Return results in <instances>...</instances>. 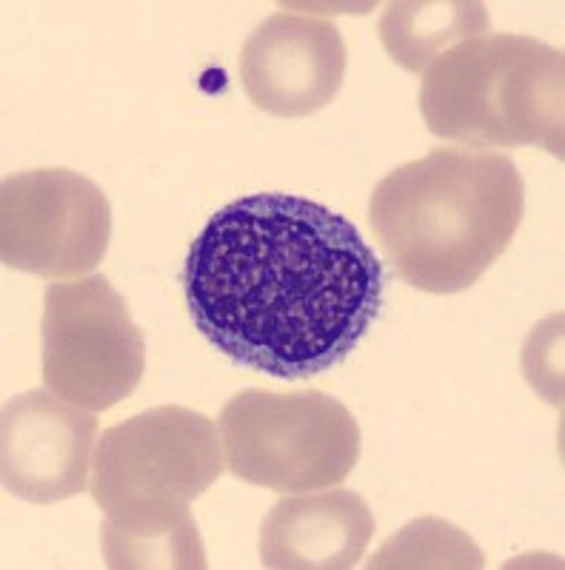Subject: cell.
Instances as JSON below:
<instances>
[{"mask_svg":"<svg viewBox=\"0 0 565 570\" xmlns=\"http://www.w3.org/2000/svg\"><path fill=\"white\" fill-rule=\"evenodd\" d=\"M183 292L212 348L298 383L358 351L383 308L386 272L349 217L269 191L217 208L188 248Z\"/></svg>","mask_w":565,"mask_h":570,"instance_id":"obj_1","label":"cell"},{"mask_svg":"<svg viewBox=\"0 0 565 570\" xmlns=\"http://www.w3.org/2000/svg\"><path fill=\"white\" fill-rule=\"evenodd\" d=\"M526 183L503 151L431 149L397 166L369 200L374 237L397 277L426 294H460L512 246Z\"/></svg>","mask_w":565,"mask_h":570,"instance_id":"obj_2","label":"cell"},{"mask_svg":"<svg viewBox=\"0 0 565 570\" xmlns=\"http://www.w3.org/2000/svg\"><path fill=\"white\" fill-rule=\"evenodd\" d=\"M226 471L221 428L183 405H157L106 428L91 462V499L106 513L109 568H206L188 505Z\"/></svg>","mask_w":565,"mask_h":570,"instance_id":"obj_3","label":"cell"},{"mask_svg":"<svg viewBox=\"0 0 565 570\" xmlns=\"http://www.w3.org/2000/svg\"><path fill=\"white\" fill-rule=\"evenodd\" d=\"M420 111L431 135L466 149L543 146L563 160V49L508 32L460 40L422 71Z\"/></svg>","mask_w":565,"mask_h":570,"instance_id":"obj_4","label":"cell"},{"mask_svg":"<svg viewBox=\"0 0 565 570\" xmlns=\"http://www.w3.org/2000/svg\"><path fill=\"white\" fill-rule=\"evenodd\" d=\"M226 471L277 493L323 491L349 480L360 460V425L323 391L246 389L223 405Z\"/></svg>","mask_w":565,"mask_h":570,"instance_id":"obj_5","label":"cell"},{"mask_svg":"<svg viewBox=\"0 0 565 570\" xmlns=\"http://www.w3.org/2000/svg\"><path fill=\"white\" fill-rule=\"evenodd\" d=\"M40 343L46 389L91 414L115 409L144 380V334L104 274L46 288Z\"/></svg>","mask_w":565,"mask_h":570,"instance_id":"obj_6","label":"cell"},{"mask_svg":"<svg viewBox=\"0 0 565 570\" xmlns=\"http://www.w3.org/2000/svg\"><path fill=\"white\" fill-rule=\"evenodd\" d=\"M111 240L104 188L69 169L20 171L0 188V259L43 279L84 277Z\"/></svg>","mask_w":565,"mask_h":570,"instance_id":"obj_7","label":"cell"},{"mask_svg":"<svg viewBox=\"0 0 565 570\" xmlns=\"http://www.w3.org/2000/svg\"><path fill=\"white\" fill-rule=\"evenodd\" d=\"M98 420L49 389L7 400L0 416V473L12 497L55 505L89 488Z\"/></svg>","mask_w":565,"mask_h":570,"instance_id":"obj_8","label":"cell"},{"mask_svg":"<svg viewBox=\"0 0 565 570\" xmlns=\"http://www.w3.org/2000/svg\"><path fill=\"white\" fill-rule=\"evenodd\" d=\"M345 63L343 35L332 20L274 12L243 43L241 83L269 115L309 117L338 98Z\"/></svg>","mask_w":565,"mask_h":570,"instance_id":"obj_9","label":"cell"},{"mask_svg":"<svg viewBox=\"0 0 565 570\" xmlns=\"http://www.w3.org/2000/svg\"><path fill=\"white\" fill-rule=\"evenodd\" d=\"M374 537V513L354 491H314L280 499L261 525L269 570L358 568Z\"/></svg>","mask_w":565,"mask_h":570,"instance_id":"obj_10","label":"cell"},{"mask_svg":"<svg viewBox=\"0 0 565 570\" xmlns=\"http://www.w3.org/2000/svg\"><path fill=\"white\" fill-rule=\"evenodd\" d=\"M486 32H491L486 7L466 0L389 3L380 18L386 52L409 71H426L446 49Z\"/></svg>","mask_w":565,"mask_h":570,"instance_id":"obj_11","label":"cell"},{"mask_svg":"<svg viewBox=\"0 0 565 570\" xmlns=\"http://www.w3.org/2000/svg\"><path fill=\"white\" fill-rule=\"evenodd\" d=\"M369 568H483V553L460 528L422 517L394 533Z\"/></svg>","mask_w":565,"mask_h":570,"instance_id":"obj_12","label":"cell"}]
</instances>
